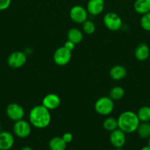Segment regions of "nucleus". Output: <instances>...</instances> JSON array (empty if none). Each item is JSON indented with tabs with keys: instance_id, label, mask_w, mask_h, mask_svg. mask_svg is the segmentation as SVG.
Listing matches in <instances>:
<instances>
[{
	"instance_id": "obj_10",
	"label": "nucleus",
	"mask_w": 150,
	"mask_h": 150,
	"mask_svg": "<svg viewBox=\"0 0 150 150\" xmlns=\"http://www.w3.org/2000/svg\"><path fill=\"white\" fill-rule=\"evenodd\" d=\"M109 140H110L112 146L116 149V148H123L126 143V133L119 128H117L110 132Z\"/></svg>"
},
{
	"instance_id": "obj_9",
	"label": "nucleus",
	"mask_w": 150,
	"mask_h": 150,
	"mask_svg": "<svg viewBox=\"0 0 150 150\" xmlns=\"http://www.w3.org/2000/svg\"><path fill=\"white\" fill-rule=\"evenodd\" d=\"M6 114L10 120L16 122L23 120L25 116V111L20 104L12 103L6 108Z\"/></svg>"
},
{
	"instance_id": "obj_21",
	"label": "nucleus",
	"mask_w": 150,
	"mask_h": 150,
	"mask_svg": "<svg viewBox=\"0 0 150 150\" xmlns=\"http://www.w3.org/2000/svg\"><path fill=\"white\" fill-rule=\"evenodd\" d=\"M141 122H150V106L144 105L141 107L136 113Z\"/></svg>"
},
{
	"instance_id": "obj_1",
	"label": "nucleus",
	"mask_w": 150,
	"mask_h": 150,
	"mask_svg": "<svg viewBox=\"0 0 150 150\" xmlns=\"http://www.w3.org/2000/svg\"><path fill=\"white\" fill-rule=\"evenodd\" d=\"M51 121L50 111L44 105H38L30 110L29 122L31 125L38 129H44L48 127Z\"/></svg>"
},
{
	"instance_id": "obj_13",
	"label": "nucleus",
	"mask_w": 150,
	"mask_h": 150,
	"mask_svg": "<svg viewBox=\"0 0 150 150\" xmlns=\"http://www.w3.org/2000/svg\"><path fill=\"white\" fill-rule=\"evenodd\" d=\"M15 144V137L9 131L0 132V150H10Z\"/></svg>"
},
{
	"instance_id": "obj_19",
	"label": "nucleus",
	"mask_w": 150,
	"mask_h": 150,
	"mask_svg": "<svg viewBox=\"0 0 150 150\" xmlns=\"http://www.w3.org/2000/svg\"><path fill=\"white\" fill-rule=\"evenodd\" d=\"M138 136L142 139H149L150 136V123L141 122L136 130Z\"/></svg>"
},
{
	"instance_id": "obj_17",
	"label": "nucleus",
	"mask_w": 150,
	"mask_h": 150,
	"mask_svg": "<svg viewBox=\"0 0 150 150\" xmlns=\"http://www.w3.org/2000/svg\"><path fill=\"white\" fill-rule=\"evenodd\" d=\"M84 38L83 32L76 28H71L67 32V38L74 43L79 44L82 41Z\"/></svg>"
},
{
	"instance_id": "obj_29",
	"label": "nucleus",
	"mask_w": 150,
	"mask_h": 150,
	"mask_svg": "<svg viewBox=\"0 0 150 150\" xmlns=\"http://www.w3.org/2000/svg\"><path fill=\"white\" fill-rule=\"evenodd\" d=\"M140 150H150V146H149V145H147V146H144V147L141 148Z\"/></svg>"
},
{
	"instance_id": "obj_6",
	"label": "nucleus",
	"mask_w": 150,
	"mask_h": 150,
	"mask_svg": "<svg viewBox=\"0 0 150 150\" xmlns=\"http://www.w3.org/2000/svg\"><path fill=\"white\" fill-rule=\"evenodd\" d=\"M13 133L19 139H25L30 135L32 131V125L26 120H21L15 122L13 127Z\"/></svg>"
},
{
	"instance_id": "obj_25",
	"label": "nucleus",
	"mask_w": 150,
	"mask_h": 150,
	"mask_svg": "<svg viewBox=\"0 0 150 150\" xmlns=\"http://www.w3.org/2000/svg\"><path fill=\"white\" fill-rule=\"evenodd\" d=\"M12 0H0V11L6 10L10 7Z\"/></svg>"
},
{
	"instance_id": "obj_14",
	"label": "nucleus",
	"mask_w": 150,
	"mask_h": 150,
	"mask_svg": "<svg viewBox=\"0 0 150 150\" xmlns=\"http://www.w3.org/2000/svg\"><path fill=\"white\" fill-rule=\"evenodd\" d=\"M135 57L138 61H145L148 59L150 56L149 47L146 43H140L137 45L134 51Z\"/></svg>"
},
{
	"instance_id": "obj_23",
	"label": "nucleus",
	"mask_w": 150,
	"mask_h": 150,
	"mask_svg": "<svg viewBox=\"0 0 150 150\" xmlns=\"http://www.w3.org/2000/svg\"><path fill=\"white\" fill-rule=\"evenodd\" d=\"M82 32L85 34L88 35H93L96 31L95 23L91 20L87 19L85 22L82 23Z\"/></svg>"
},
{
	"instance_id": "obj_8",
	"label": "nucleus",
	"mask_w": 150,
	"mask_h": 150,
	"mask_svg": "<svg viewBox=\"0 0 150 150\" xmlns=\"http://www.w3.org/2000/svg\"><path fill=\"white\" fill-rule=\"evenodd\" d=\"M88 15L86 8L78 4L73 6L69 11V17L72 21L79 24H82L88 19Z\"/></svg>"
},
{
	"instance_id": "obj_33",
	"label": "nucleus",
	"mask_w": 150,
	"mask_h": 150,
	"mask_svg": "<svg viewBox=\"0 0 150 150\" xmlns=\"http://www.w3.org/2000/svg\"><path fill=\"white\" fill-rule=\"evenodd\" d=\"M104 150H113V149H104Z\"/></svg>"
},
{
	"instance_id": "obj_32",
	"label": "nucleus",
	"mask_w": 150,
	"mask_h": 150,
	"mask_svg": "<svg viewBox=\"0 0 150 150\" xmlns=\"http://www.w3.org/2000/svg\"><path fill=\"white\" fill-rule=\"evenodd\" d=\"M1 131V125H0V132Z\"/></svg>"
},
{
	"instance_id": "obj_5",
	"label": "nucleus",
	"mask_w": 150,
	"mask_h": 150,
	"mask_svg": "<svg viewBox=\"0 0 150 150\" xmlns=\"http://www.w3.org/2000/svg\"><path fill=\"white\" fill-rule=\"evenodd\" d=\"M27 61V55L24 51H15L8 56L7 63L11 68L18 69L23 67Z\"/></svg>"
},
{
	"instance_id": "obj_30",
	"label": "nucleus",
	"mask_w": 150,
	"mask_h": 150,
	"mask_svg": "<svg viewBox=\"0 0 150 150\" xmlns=\"http://www.w3.org/2000/svg\"><path fill=\"white\" fill-rule=\"evenodd\" d=\"M148 145L150 146V136L149 137V139H148Z\"/></svg>"
},
{
	"instance_id": "obj_16",
	"label": "nucleus",
	"mask_w": 150,
	"mask_h": 150,
	"mask_svg": "<svg viewBox=\"0 0 150 150\" xmlns=\"http://www.w3.org/2000/svg\"><path fill=\"white\" fill-rule=\"evenodd\" d=\"M134 10L140 15L150 12V0H135L133 4Z\"/></svg>"
},
{
	"instance_id": "obj_26",
	"label": "nucleus",
	"mask_w": 150,
	"mask_h": 150,
	"mask_svg": "<svg viewBox=\"0 0 150 150\" xmlns=\"http://www.w3.org/2000/svg\"><path fill=\"white\" fill-rule=\"evenodd\" d=\"M62 138H63V139L66 144H69L73 140V135L71 133H65L62 136Z\"/></svg>"
},
{
	"instance_id": "obj_27",
	"label": "nucleus",
	"mask_w": 150,
	"mask_h": 150,
	"mask_svg": "<svg viewBox=\"0 0 150 150\" xmlns=\"http://www.w3.org/2000/svg\"><path fill=\"white\" fill-rule=\"evenodd\" d=\"M75 45H76V44L74 43L73 42H71V41H70L68 40L65 42V44L63 46H64L66 48H67L68 50H69V51H72L75 48Z\"/></svg>"
},
{
	"instance_id": "obj_20",
	"label": "nucleus",
	"mask_w": 150,
	"mask_h": 150,
	"mask_svg": "<svg viewBox=\"0 0 150 150\" xmlns=\"http://www.w3.org/2000/svg\"><path fill=\"white\" fill-rule=\"evenodd\" d=\"M125 94V91L121 86H115L113 88H111L109 92V97L113 100H120L124 98Z\"/></svg>"
},
{
	"instance_id": "obj_24",
	"label": "nucleus",
	"mask_w": 150,
	"mask_h": 150,
	"mask_svg": "<svg viewBox=\"0 0 150 150\" xmlns=\"http://www.w3.org/2000/svg\"><path fill=\"white\" fill-rule=\"evenodd\" d=\"M140 25L144 30L150 32V12L142 15L140 20Z\"/></svg>"
},
{
	"instance_id": "obj_2",
	"label": "nucleus",
	"mask_w": 150,
	"mask_h": 150,
	"mask_svg": "<svg viewBox=\"0 0 150 150\" xmlns=\"http://www.w3.org/2000/svg\"><path fill=\"white\" fill-rule=\"evenodd\" d=\"M117 121L118 127L125 133H132L135 132L141 123L136 113L132 111L122 112L118 117Z\"/></svg>"
},
{
	"instance_id": "obj_18",
	"label": "nucleus",
	"mask_w": 150,
	"mask_h": 150,
	"mask_svg": "<svg viewBox=\"0 0 150 150\" xmlns=\"http://www.w3.org/2000/svg\"><path fill=\"white\" fill-rule=\"evenodd\" d=\"M67 144L64 142L62 137L56 136L52 138L49 142V150H66Z\"/></svg>"
},
{
	"instance_id": "obj_11",
	"label": "nucleus",
	"mask_w": 150,
	"mask_h": 150,
	"mask_svg": "<svg viewBox=\"0 0 150 150\" xmlns=\"http://www.w3.org/2000/svg\"><path fill=\"white\" fill-rule=\"evenodd\" d=\"M104 7H105L104 0H88L86 10L88 14L96 16L101 14L104 11Z\"/></svg>"
},
{
	"instance_id": "obj_3",
	"label": "nucleus",
	"mask_w": 150,
	"mask_h": 150,
	"mask_svg": "<svg viewBox=\"0 0 150 150\" xmlns=\"http://www.w3.org/2000/svg\"><path fill=\"white\" fill-rule=\"evenodd\" d=\"M94 109L99 115H109L114 110V101L109 96L101 97L96 101Z\"/></svg>"
},
{
	"instance_id": "obj_12",
	"label": "nucleus",
	"mask_w": 150,
	"mask_h": 150,
	"mask_svg": "<svg viewBox=\"0 0 150 150\" xmlns=\"http://www.w3.org/2000/svg\"><path fill=\"white\" fill-rule=\"evenodd\" d=\"M61 103L60 98L54 93L47 94L42 100V105L49 111L54 110L58 108Z\"/></svg>"
},
{
	"instance_id": "obj_22",
	"label": "nucleus",
	"mask_w": 150,
	"mask_h": 150,
	"mask_svg": "<svg viewBox=\"0 0 150 150\" xmlns=\"http://www.w3.org/2000/svg\"><path fill=\"white\" fill-rule=\"evenodd\" d=\"M102 127L104 130L109 132H111L113 131V130H116V129L119 128V127H118L117 119L111 117H107V118L103 121Z\"/></svg>"
},
{
	"instance_id": "obj_7",
	"label": "nucleus",
	"mask_w": 150,
	"mask_h": 150,
	"mask_svg": "<svg viewBox=\"0 0 150 150\" xmlns=\"http://www.w3.org/2000/svg\"><path fill=\"white\" fill-rule=\"evenodd\" d=\"M72 57L71 51L64 46L57 48L53 54V60L57 65L65 66L69 63Z\"/></svg>"
},
{
	"instance_id": "obj_31",
	"label": "nucleus",
	"mask_w": 150,
	"mask_h": 150,
	"mask_svg": "<svg viewBox=\"0 0 150 150\" xmlns=\"http://www.w3.org/2000/svg\"><path fill=\"white\" fill-rule=\"evenodd\" d=\"M116 150H123V149H122V147L121 148H116Z\"/></svg>"
},
{
	"instance_id": "obj_15",
	"label": "nucleus",
	"mask_w": 150,
	"mask_h": 150,
	"mask_svg": "<svg viewBox=\"0 0 150 150\" xmlns=\"http://www.w3.org/2000/svg\"><path fill=\"white\" fill-rule=\"evenodd\" d=\"M126 73H127V70L126 67L120 64L112 67L109 72L110 78L114 81H120L124 79L126 76Z\"/></svg>"
},
{
	"instance_id": "obj_4",
	"label": "nucleus",
	"mask_w": 150,
	"mask_h": 150,
	"mask_svg": "<svg viewBox=\"0 0 150 150\" xmlns=\"http://www.w3.org/2000/svg\"><path fill=\"white\" fill-rule=\"evenodd\" d=\"M103 23L107 29L113 32L119 31L123 26L121 18L114 12L106 13L103 17Z\"/></svg>"
},
{
	"instance_id": "obj_28",
	"label": "nucleus",
	"mask_w": 150,
	"mask_h": 150,
	"mask_svg": "<svg viewBox=\"0 0 150 150\" xmlns=\"http://www.w3.org/2000/svg\"><path fill=\"white\" fill-rule=\"evenodd\" d=\"M20 150H33V149L29 146H25L24 147H22Z\"/></svg>"
}]
</instances>
